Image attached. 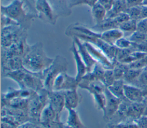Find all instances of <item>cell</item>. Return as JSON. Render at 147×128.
Instances as JSON below:
<instances>
[{
  "label": "cell",
  "instance_id": "1",
  "mask_svg": "<svg viewBox=\"0 0 147 128\" xmlns=\"http://www.w3.org/2000/svg\"><path fill=\"white\" fill-rule=\"evenodd\" d=\"M53 58L48 57L44 50L43 44L38 42L30 45L29 49L23 58V67L33 73H41L52 63Z\"/></svg>",
  "mask_w": 147,
  "mask_h": 128
},
{
  "label": "cell",
  "instance_id": "2",
  "mask_svg": "<svg viewBox=\"0 0 147 128\" xmlns=\"http://www.w3.org/2000/svg\"><path fill=\"white\" fill-rule=\"evenodd\" d=\"M23 0H13L7 5H1V14L10 18L21 28L28 30L34 18L36 13L28 12Z\"/></svg>",
  "mask_w": 147,
  "mask_h": 128
},
{
  "label": "cell",
  "instance_id": "3",
  "mask_svg": "<svg viewBox=\"0 0 147 128\" xmlns=\"http://www.w3.org/2000/svg\"><path fill=\"white\" fill-rule=\"evenodd\" d=\"M68 62L64 57L56 55L51 65L41 73L44 87L48 91L52 90V85L56 77L63 72H67Z\"/></svg>",
  "mask_w": 147,
  "mask_h": 128
},
{
  "label": "cell",
  "instance_id": "4",
  "mask_svg": "<svg viewBox=\"0 0 147 128\" xmlns=\"http://www.w3.org/2000/svg\"><path fill=\"white\" fill-rule=\"evenodd\" d=\"M48 91L44 88L39 92H33L29 98L28 112L30 121L39 123L41 113L49 103Z\"/></svg>",
  "mask_w": 147,
  "mask_h": 128
},
{
  "label": "cell",
  "instance_id": "5",
  "mask_svg": "<svg viewBox=\"0 0 147 128\" xmlns=\"http://www.w3.org/2000/svg\"><path fill=\"white\" fill-rule=\"evenodd\" d=\"M27 35V30L18 25L3 27L1 28V47L8 48Z\"/></svg>",
  "mask_w": 147,
  "mask_h": 128
},
{
  "label": "cell",
  "instance_id": "6",
  "mask_svg": "<svg viewBox=\"0 0 147 128\" xmlns=\"http://www.w3.org/2000/svg\"><path fill=\"white\" fill-rule=\"evenodd\" d=\"M34 5L38 19L51 25L56 24L57 17L48 0H36Z\"/></svg>",
  "mask_w": 147,
  "mask_h": 128
},
{
  "label": "cell",
  "instance_id": "7",
  "mask_svg": "<svg viewBox=\"0 0 147 128\" xmlns=\"http://www.w3.org/2000/svg\"><path fill=\"white\" fill-rule=\"evenodd\" d=\"M18 86L20 88L37 92L45 88L41 73H33L27 70L21 83Z\"/></svg>",
  "mask_w": 147,
  "mask_h": 128
},
{
  "label": "cell",
  "instance_id": "8",
  "mask_svg": "<svg viewBox=\"0 0 147 128\" xmlns=\"http://www.w3.org/2000/svg\"><path fill=\"white\" fill-rule=\"evenodd\" d=\"M79 82L75 77H72L67 74V72H63L59 74L55 79L53 85V91H64L78 89Z\"/></svg>",
  "mask_w": 147,
  "mask_h": 128
},
{
  "label": "cell",
  "instance_id": "9",
  "mask_svg": "<svg viewBox=\"0 0 147 128\" xmlns=\"http://www.w3.org/2000/svg\"><path fill=\"white\" fill-rule=\"evenodd\" d=\"M87 50L95 61L103 67L105 69H113L114 68V63L106 55V54L94 44L83 42Z\"/></svg>",
  "mask_w": 147,
  "mask_h": 128
},
{
  "label": "cell",
  "instance_id": "10",
  "mask_svg": "<svg viewBox=\"0 0 147 128\" xmlns=\"http://www.w3.org/2000/svg\"><path fill=\"white\" fill-rule=\"evenodd\" d=\"M106 96V104L103 110V118L105 120H110L117 112L122 100L114 96L109 91L107 88L105 91Z\"/></svg>",
  "mask_w": 147,
  "mask_h": 128
},
{
  "label": "cell",
  "instance_id": "11",
  "mask_svg": "<svg viewBox=\"0 0 147 128\" xmlns=\"http://www.w3.org/2000/svg\"><path fill=\"white\" fill-rule=\"evenodd\" d=\"M72 38L73 42L76 44V46L77 47L78 52L80 57L84 61L87 67L88 72L91 71L97 63L95 61V60L90 55V52H88L86 47L85 46L83 42H82L81 40H80L79 38L76 37H72Z\"/></svg>",
  "mask_w": 147,
  "mask_h": 128
},
{
  "label": "cell",
  "instance_id": "12",
  "mask_svg": "<svg viewBox=\"0 0 147 128\" xmlns=\"http://www.w3.org/2000/svg\"><path fill=\"white\" fill-rule=\"evenodd\" d=\"M49 104L53 108L57 115H60L65 108V99L64 91H48Z\"/></svg>",
  "mask_w": 147,
  "mask_h": 128
},
{
  "label": "cell",
  "instance_id": "13",
  "mask_svg": "<svg viewBox=\"0 0 147 128\" xmlns=\"http://www.w3.org/2000/svg\"><path fill=\"white\" fill-rule=\"evenodd\" d=\"M69 51L72 52L75 62V65H76V73L75 75V78L78 82H79L82 78L86 75V74L88 72L87 67L80 57L77 47L76 46V44L74 42H72V45L71 47L69 48Z\"/></svg>",
  "mask_w": 147,
  "mask_h": 128
},
{
  "label": "cell",
  "instance_id": "14",
  "mask_svg": "<svg viewBox=\"0 0 147 128\" xmlns=\"http://www.w3.org/2000/svg\"><path fill=\"white\" fill-rule=\"evenodd\" d=\"M123 93L126 99L131 103H142L144 100V93L141 89L133 85L125 84Z\"/></svg>",
  "mask_w": 147,
  "mask_h": 128
},
{
  "label": "cell",
  "instance_id": "15",
  "mask_svg": "<svg viewBox=\"0 0 147 128\" xmlns=\"http://www.w3.org/2000/svg\"><path fill=\"white\" fill-rule=\"evenodd\" d=\"M52 5L57 18L59 17H67L71 14L69 7L70 0H48Z\"/></svg>",
  "mask_w": 147,
  "mask_h": 128
},
{
  "label": "cell",
  "instance_id": "16",
  "mask_svg": "<svg viewBox=\"0 0 147 128\" xmlns=\"http://www.w3.org/2000/svg\"><path fill=\"white\" fill-rule=\"evenodd\" d=\"M56 121L60 122V117L48 103L41 113L39 123L43 126H47Z\"/></svg>",
  "mask_w": 147,
  "mask_h": 128
},
{
  "label": "cell",
  "instance_id": "17",
  "mask_svg": "<svg viewBox=\"0 0 147 128\" xmlns=\"http://www.w3.org/2000/svg\"><path fill=\"white\" fill-rule=\"evenodd\" d=\"M65 108L76 109L82 101V96L77 92V89L64 91Z\"/></svg>",
  "mask_w": 147,
  "mask_h": 128
},
{
  "label": "cell",
  "instance_id": "18",
  "mask_svg": "<svg viewBox=\"0 0 147 128\" xmlns=\"http://www.w3.org/2000/svg\"><path fill=\"white\" fill-rule=\"evenodd\" d=\"M123 36V33L119 28H115L101 33L100 38L107 44L111 46H114L115 43L119 39Z\"/></svg>",
  "mask_w": 147,
  "mask_h": 128
},
{
  "label": "cell",
  "instance_id": "19",
  "mask_svg": "<svg viewBox=\"0 0 147 128\" xmlns=\"http://www.w3.org/2000/svg\"><path fill=\"white\" fill-rule=\"evenodd\" d=\"M145 110V106L142 103H131L128 104L125 115L133 119L140 118Z\"/></svg>",
  "mask_w": 147,
  "mask_h": 128
},
{
  "label": "cell",
  "instance_id": "20",
  "mask_svg": "<svg viewBox=\"0 0 147 128\" xmlns=\"http://www.w3.org/2000/svg\"><path fill=\"white\" fill-rule=\"evenodd\" d=\"M119 24L114 18H105L103 21L98 24H95L91 28L98 33H102L105 31L118 28Z\"/></svg>",
  "mask_w": 147,
  "mask_h": 128
},
{
  "label": "cell",
  "instance_id": "21",
  "mask_svg": "<svg viewBox=\"0 0 147 128\" xmlns=\"http://www.w3.org/2000/svg\"><path fill=\"white\" fill-rule=\"evenodd\" d=\"M67 110L68 115L67 120V126L70 128H87L82 123L75 109H69Z\"/></svg>",
  "mask_w": 147,
  "mask_h": 128
},
{
  "label": "cell",
  "instance_id": "22",
  "mask_svg": "<svg viewBox=\"0 0 147 128\" xmlns=\"http://www.w3.org/2000/svg\"><path fill=\"white\" fill-rule=\"evenodd\" d=\"M105 70L106 69L101 65L96 63L93 69L91 71L87 72L82 80H84L88 81L95 80H99L102 81Z\"/></svg>",
  "mask_w": 147,
  "mask_h": 128
},
{
  "label": "cell",
  "instance_id": "23",
  "mask_svg": "<svg viewBox=\"0 0 147 128\" xmlns=\"http://www.w3.org/2000/svg\"><path fill=\"white\" fill-rule=\"evenodd\" d=\"M127 8L125 0H115L112 8L107 12L106 18H114L118 14L126 12Z\"/></svg>",
  "mask_w": 147,
  "mask_h": 128
},
{
  "label": "cell",
  "instance_id": "24",
  "mask_svg": "<svg viewBox=\"0 0 147 128\" xmlns=\"http://www.w3.org/2000/svg\"><path fill=\"white\" fill-rule=\"evenodd\" d=\"M106 10L99 3H96L91 7V15L95 24L103 21L106 17Z\"/></svg>",
  "mask_w": 147,
  "mask_h": 128
},
{
  "label": "cell",
  "instance_id": "25",
  "mask_svg": "<svg viewBox=\"0 0 147 128\" xmlns=\"http://www.w3.org/2000/svg\"><path fill=\"white\" fill-rule=\"evenodd\" d=\"M125 84L123 80H117L112 85L107 88L114 96L119 99L124 100L126 99L123 93V86Z\"/></svg>",
  "mask_w": 147,
  "mask_h": 128
},
{
  "label": "cell",
  "instance_id": "26",
  "mask_svg": "<svg viewBox=\"0 0 147 128\" xmlns=\"http://www.w3.org/2000/svg\"><path fill=\"white\" fill-rule=\"evenodd\" d=\"M137 21L130 19L119 25L118 28L123 33V35L129 34V36L137 31Z\"/></svg>",
  "mask_w": 147,
  "mask_h": 128
},
{
  "label": "cell",
  "instance_id": "27",
  "mask_svg": "<svg viewBox=\"0 0 147 128\" xmlns=\"http://www.w3.org/2000/svg\"><path fill=\"white\" fill-rule=\"evenodd\" d=\"M127 39L134 44L137 45H142L147 41V35L136 31L128 36Z\"/></svg>",
  "mask_w": 147,
  "mask_h": 128
},
{
  "label": "cell",
  "instance_id": "28",
  "mask_svg": "<svg viewBox=\"0 0 147 128\" xmlns=\"http://www.w3.org/2000/svg\"><path fill=\"white\" fill-rule=\"evenodd\" d=\"M143 70L144 69H138L128 67L125 72L123 80L124 81V82L126 81L128 82L134 81L136 79L138 78Z\"/></svg>",
  "mask_w": 147,
  "mask_h": 128
},
{
  "label": "cell",
  "instance_id": "29",
  "mask_svg": "<svg viewBox=\"0 0 147 128\" xmlns=\"http://www.w3.org/2000/svg\"><path fill=\"white\" fill-rule=\"evenodd\" d=\"M96 108L103 111L106 104V96L105 92L102 93H94L92 95Z\"/></svg>",
  "mask_w": 147,
  "mask_h": 128
},
{
  "label": "cell",
  "instance_id": "30",
  "mask_svg": "<svg viewBox=\"0 0 147 128\" xmlns=\"http://www.w3.org/2000/svg\"><path fill=\"white\" fill-rule=\"evenodd\" d=\"M115 81V79L113 69H106L102 80V82L106 85V87H108L112 85Z\"/></svg>",
  "mask_w": 147,
  "mask_h": 128
},
{
  "label": "cell",
  "instance_id": "31",
  "mask_svg": "<svg viewBox=\"0 0 147 128\" xmlns=\"http://www.w3.org/2000/svg\"><path fill=\"white\" fill-rule=\"evenodd\" d=\"M126 12L129 15L131 19L138 21L140 20L141 5L127 8Z\"/></svg>",
  "mask_w": 147,
  "mask_h": 128
},
{
  "label": "cell",
  "instance_id": "32",
  "mask_svg": "<svg viewBox=\"0 0 147 128\" xmlns=\"http://www.w3.org/2000/svg\"><path fill=\"white\" fill-rule=\"evenodd\" d=\"M128 67L138 69H144L147 67V55L144 57L127 65Z\"/></svg>",
  "mask_w": 147,
  "mask_h": 128
},
{
  "label": "cell",
  "instance_id": "33",
  "mask_svg": "<svg viewBox=\"0 0 147 128\" xmlns=\"http://www.w3.org/2000/svg\"><path fill=\"white\" fill-rule=\"evenodd\" d=\"M115 46L118 49H126L132 47V43L127 39L124 36L119 39L114 44Z\"/></svg>",
  "mask_w": 147,
  "mask_h": 128
},
{
  "label": "cell",
  "instance_id": "34",
  "mask_svg": "<svg viewBox=\"0 0 147 128\" xmlns=\"http://www.w3.org/2000/svg\"><path fill=\"white\" fill-rule=\"evenodd\" d=\"M137 31L147 35V18L141 19L137 22Z\"/></svg>",
  "mask_w": 147,
  "mask_h": 128
},
{
  "label": "cell",
  "instance_id": "35",
  "mask_svg": "<svg viewBox=\"0 0 147 128\" xmlns=\"http://www.w3.org/2000/svg\"><path fill=\"white\" fill-rule=\"evenodd\" d=\"M114 18L115 20V21L119 25L131 19L129 15L126 12L118 14Z\"/></svg>",
  "mask_w": 147,
  "mask_h": 128
},
{
  "label": "cell",
  "instance_id": "36",
  "mask_svg": "<svg viewBox=\"0 0 147 128\" xmlns=\"http://www.w3.org/2000/svg\"><path fill=\"white\" fill-rule=\"evenodd\" d=\"M18 126L16 123L1 117V128H18Z\"/></svg>",
  "mask_w": 147,
  "mask_h": 128
},
{
  "label": "cell",
  "instance_id": "37",
  "mask_svg": "<svg viewBox=\"0 0 147 128\" xmlns=\"http://www.w3.org/2000/svg\"><path fill=\"white\" fill-rule=\"evenodd\" d=\"M115 0H98V3H99L101 6H102L107 12L111 10Z\"/></svg>",
  "mask_w": 147,
  "mask_h": 128
},
{
  "label": "cell",
  "instance_id": "38",
  "mask_svg": "<svg viewBox=\"0 0 147 128\" xmlns=\"http://www.w3.org/2000/svg\"><path fill=\"white\" fill-rule=\"evenodd\" d=\"M137 79L138 80L140 83L144 85H147V70L145 69H144Z\"/></svg>",
  "mask_w": 147,
  "mask_h": 128
},
{
  "label": "cell",
  "instance_id": "39",
  "mask_svg": "<svg viewBox=\"0 0 147 128\" xmlns=\"http://www.w3.org/2000/svg\"><path fill=\"white\" fill-rule=\"evenodd\" d=\"M127 7H131L141 5L144 0H125Z\"/></svg>",
  "mask_w": 147,
  "mask_h": 128
},
{
  "label": "cell",
  "instance_id": "40",
  "mask_svg": "<svg viewBox=\"0 0 147 128\" xmlns=\"http://www.w3.org/2000/svg\"><path fill=\"white\" fill-rule=\"evenodd\" d=\"M138 119V125L142 128H147V117L141 116Z\"/></svg>",
  "mask_w": 147,
  "mask_h": 128
},
{
  "label": "cell",
  "instance_id": "41",
  "mask_svg": "<svg viewBox=\"0 0 147 128\" xmlns=\"http://www.w3.org/2000/svg\"><path fill=\"white\" fill-rule=\"evenodd\" d=\"M85 0H70L69 2V7L71 9L74 6L80 5H84Z\"/></svg>",
  "mask_w": 147,
  "mask_h": 128
},
{
  "label": "cell",
  "instance_id": "42",
  "mask_svg": "<svg viewBox=\"0 0 147 128\" xmlns=\"http://www.w3.org/2000/svg\"><path fill=\"white\" fill-rule=\"evenodd\" d=\"M147 18V6L141 5L140 20Z\"/></svg>",
  "mask_w": 147,
  "mask_h": 128
},
{
  "label": "cell",
  "instance_id": "43",
  "mask_svg": "<svg viewBox=\"0 0 147 128\" xmlns=\"http://www.w3.org/2000/svg\"><path fill=\"white\" fill-rule=\"evenodd\" d=\"M98 0H85L84 5L89 6L91 8L98 2Z\"/></svg>",
  "mask_w": 147,
  "mask_h": 128
},
{
  "label": "cell",
  "instance_id": "44",
  "mask_svg": "<svg viewBox=\"0 0 147 128\" xmlns=\"http://www.w3.org/2000/svg\"><path fill=\"white\" fill-rule=\"evenodd\" d=\"M141 5H144V6H147V0H144L142 2V3Z\"/></svg>",
  "mask_w": 147,
  "mask_h": 128
},
{
  "label": "cell",
  "instance_id": "45",
  "mask_svg": "<svg viewBox=\"0 0 147 128\" xmlns=\"http://www.w3.org/2000/svg\"><path fill=\"white\" fill-rule=\"evenodd\" d=\"M144 69H145V70H147V67H145Z\"/></svg>",
  "mask_w": 147,
  "mask_h": 128
}]
</instances>
